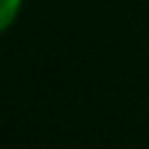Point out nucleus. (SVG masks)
<instances>
[{"label":"nucleus","mask_w":149,"mask_h":149,"mask_svg":"<svg viewBox=\"0 0 149 149\" xmlns=\"http://www.w3.org/2000/svg\"><path fill=\"white\" fill-rule=\"evenodd\" d=\"M21 10V0H0V31H5Z\"/></svg>","instance_id":"f257e3e1"}]
</instances>
